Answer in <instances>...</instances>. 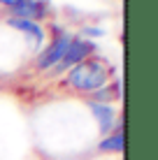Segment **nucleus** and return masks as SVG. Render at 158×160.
Wrapping results in <instances>:
<instances>
[{
    "label": "nucleus",
    "mask_w": 158,
    "mask_h": 160,
    "mask_svg": "<svg viewBox=\"0 0 158 160\" xmlns=\"http://www.w3.org/2000/svg\"><path fill=\"white\" fill-rule=\"evenodd\" d=\"M70 40H72V37H70L65 30L56 28V30H54V40H51V44H49L44 51L40 53V58H37V68H40V70H49L51 65H56L58 60L63 58V53H65V49H68Z\"/></svg>",
    "instance_id": "2"
},
{
    "label": "nucleus",
    "mask_w": 158,
    "mask_h": 160,
    "mask_svg": "<svg viewBox=\"0 0 158 160\" xmlns=\"http://www.w3.org/2000/svg\"><path fill=\"white\" fill-rule=\"evenodd\" d=\"M98 148H100V151H114V153L123 151V132L119 130V132H114V135L105 137V139L98 144Z\"/></svg>",
    "instance_id": "7"
},
{
    "label": "nucleus",
    "mask_w": 158,
    "mask_h": 160,
    "mask_svg": "<svg viewBox=\"0 0 158 160\" xmlns=\"http://www.w3.org/2000/svg\"><path fill=\"white\" fill-rule=\"evenodd\" d=\"M95 51V44L91 40H84V37H77V40H70L68 49H65L63 58L58 60V70H68V68H74L77 63L86 60L91 53Z\"/></svg>",
    "instance_id": "3"
},
{
    "label": "nucleus",
    "mask_w": 158,
    "mask_h": 160,
    "mask_svg": "<svg viewBox=\"0 0 158 160\" xmlns=\"http://www.w3.org/2000/svg\"><path fill=\"white\" fill-rule=\"evenodd\" d=\"M89 107H91V112L95 114L100 130H102V132H110L112 123H114V109H112L107 102H91Z\"/></svg>",
    "instance_id": "6"
},
{
    "label": "nucleus",
    "mask_w": 158,
    "mask_h": 160,
    "mask_svg": "<svg viewBox=\"0 0 158 160\" xmlns=\"http://www.w3.org/2000/svg\"><path fill=\"white\" fill-rule=\"evenodd\" d=\"M12 12H14V19L35 21V19L47 16V2H44V0H16Z\"/></svg>",
    "instance_id": "4"
},
{
    "label": "nucleus",
    "mask_w": 158,
    "mask_h": 160,
    "mask_svg": "<svg viewBox=\"0 0 158 160\" xmlns=\"http://www.w3.org/2000/svg\"><path fill=\"white\" fill-rule=\"evenodd\" d=\"M0 5H7V7H14L16 0H0Z\"/></svg>",
    "instance_id": "8"
},
{
    "label": "nucleus",
    "mask_w": 158,
    "mask_h": 160,
    "mask_svg": "<svg viewBox=\"0 0 158 160\" xmlns=\"http://www.w3.org/2000/svg\"><path fill=\"white\" fill-rule=\"evenodd\" d=\"M7 26H12V28L26 32V35H30L33 42H35V47H40L42 40H44V30H42L40 26L35 23V21H28V19H14V16H12V19H7Z\"/></svg>",
    "instance_id": "5"
},
{
    "label": "nucleus",
    "mask_w": 158,
    "mask_h": 160,
    "mask_svg": "<svg viewBox=\"0 0 158 160\" xmlns=\"http://www.w3.org/2000/svg\"><path fill=\"white\" fill-rule=\"evenodd\" d=\"M68 84L81 93H95L107 86V68L98 58H86L77 63L68 74Z\"/></svg>",
    "instance_id": "1"
}]
</instances>
